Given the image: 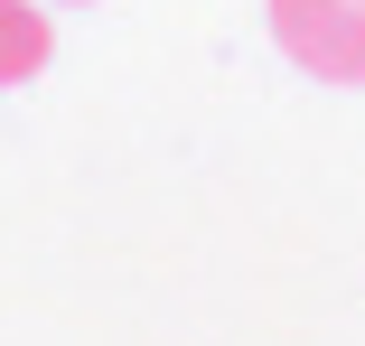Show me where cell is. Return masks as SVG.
<instances>
[{
    "mask_svg": "<svg viewBox=\"0 0 365 346\" xmlns=\"http://www.w3.org/2000/svg\"><path fill=\"white\" fill-rule=\"evenodd\" d=\"M281 56L319 85H365V0H272Z\"/></svg>",
    "mask_w": 365,
    "mask_h": 346,
    "instance_id": "1",
    "label": "cell"
},
{
    "mask_svg": "<svg viewBox=\"0 0 365 346\" xmlns=\"http://www.w3.org/2000/svg\"><path fill=\"white\" fill-rule=\"evenodd\" d=\"M47 56H56L47 10H38V0H0V94L29 85V75H47Z\"/></svg>",
    "mask_w": 365,
    "mask_h": 346,
    "instance_id": "2",
    "label": "cell"
}]
</instances>
